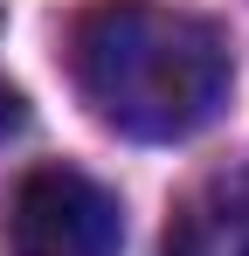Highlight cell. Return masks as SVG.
I'll use <instances>...</instances> for the list:
<instances>
[{"mask_svg":"<svg viewBox=\"0 0 249 256\" xmlns=\"http://www.w3.org/2000/svg\"><path fill=\"white\" fill-rule=\"evenodd\" d=\"M70 76L83 104L124 138H194L228 104L236 62L222 28L160 0H97L70 28Z\"/></svg>","mask_w":249,"mask_h":256,"instance_id":"6da1fadb","label":"cell"},{"mask_svg":"<svg viewBox=\"0 0 249 256\" xmlns=\"http://www.w3.org/2000/svg\"><path fill=\"white\" fill-rule=\"evenodd\" d=\"M124 208L83 166H28L7 194V256H118Z\"/></svg>","mask_w":249,"mask_h":256,"instance_id":"7a4b0ae2","label":"cell"},{"mask_svg":"<svg viewBox=\"0 0 249 256\" xmlns=\"http://www.w3.org/2000/svg\"><path fill=\"white\" fill-rule=\"evenodd\" d=\"M166 256H249V166H222L180 194Z\"/></svg>","mask_w":249,"mask_h":256,"instance_id":"3957f363","label":"cell"},{"mask_svg":"<svg viewBox=\"0 0 249 256\" xmlns=\"http://www.w3.org/2000/svg\"><path fill=\"white\" fill-rule=\"evenodd\" d=\"M14 118H21V97H14V90H7V84H0V132H7V125H14Z\"/></svg>","mask_w":249,"mask_h":256,"instance_id":"277c9868","label":"cell"}]
</instances>
